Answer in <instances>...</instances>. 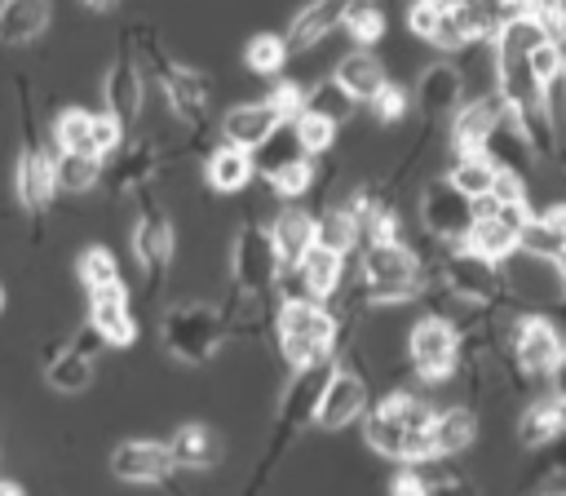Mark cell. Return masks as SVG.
<instances>
[{
  "mask_svg": "<svg viewBox=\"0 0 566 496\" xmlns=\"http://www.w3.org/2000/svg\"><path fill=\"white\" fill-rule=\"evenodd\" d=\"M84 4H88V9H111L115 0H84Z\"/></svg>",
  "mask_w": 566,
  "mask_h": 496,
  "instance_id": "cell-54",
  "label": "cell"
},
{
  "mask_svg": "<svg viewBox=\"0 0 566 496\" xmlns=\"http://www.w3.org/2000/svg\"><path fill=\"white\" fill-rule=\"evenodd\" d=\"M0 496H27V492H22L13 478H0Z\"/></svg>",
  "mask_w": 566,
  "mask_h": 496,
  "instance_id": "cell-53",
  "label": "cell"
},
{
  "mask_svg": "<svg viewBox=\"0 0 566 496\" xmlns=\"http://www.w3.org/2000/svg\"><path fill=\"white\" fill-rule=\"evenodd\" d=\"M265 106L279 115V124H292L301 111H305V89L296 84V80H279L274 89H270V97H265Z\"/></svg>",
  "mask_w": 566,
  "mask_h": 496,
  "instance_id": "cell-45",
  "label": "cell"
},
{
  "mask_svg": "<svg viewBox=\"0 0 566 496\" xmlns=\"http://www.w3.org/2000/svg\"><path fill=\"white\" fill-rule=\"evenodd\" d=\"M252 155V173H261V177H274L279 168H287V164H301V159H310L305 151H301V142H296V133H292V124H279L261 146H252L248 151Z\"/></svg>",
  "mask_w": 566,
  "mask_h": 496,
  "instance_id": "cell-34",
  "label": "cell"
},
{
  "mask_svg": "<svg viewBox=\"0 0 566 496\" xmlns=\"http://www.w3.org/2000/svg\"><path fill=\"white\" fill-rule=\"evenodd\" d=\"M332 80H336V89L358 106V102H371V97L389 84V71H385V62H380L371 49H349V53L336 62Z\"/></svg>",
  "mask_w": 566,
  "mask_h": 496,
  "instance_id": "cell-19",
  "label": "cell"
},
{
  "mask_svg": "<svg viewBox=\"0 0 566 496\" xmlns=\"http://www.w3.org/2000/svg\"><path fill=\"white\" fill-rule=\"evenodd\" d=\"M429 425H433V403L424 394L411 390H394L389 399H380L376 407H367L363 416V438L376 456L385 461H402V465H420L433 456L429 447Z\"/></svg>",
  "mask_w": 566,
  "mask_h": 496,
  "instance_id": "cell-1",
  "label": "cell"
},
{
  "mask_svg": "<svg viewBox=\"0 0 566 496\" xmlns=\"http://www.w3.org/2000/svg\"><path fill=\"white\" fill-rule=\"evenodd\" d=\"M460 248L482 257V261H491V266H504L517 252V230H509L500 217H473V226H469Z\"/></svg>",
  "mask_w": 566,
  "mask_h": 496,
  "instance_id": "cell-32",
  "label": "cell"
},
{
  "mask_svg": "<svg viewBox=\"0 0 566 496\" xmlns=\"http://www.w3.org/2000/svg\"><path fill=\"white\" fill-rule=\"evenodd\" d=\"M566 434V403L562 399H535L526 412H522V425H517V443L522 447H548Z\"/></svg>",
  "mask_w": 566,
  "mask_h": 496,
  "instance_id": "cell-31",
  "label": "cell"
},
{
  "mask_svg": "<svg viewBox=\"0 0 566 496\" xmlns=\"http://www.w3.org/2000/svg\"><path fill=\"white\" fill-rule=\"evenodd\" d=\"M562 80H566V71H562Z\"/></svg>",
  "mask_w": 566,
  "mask_h": 496,
  "instance_id": "cell-56",
  "label": "cell"
},
{
  "mask_svg": "<svg viewBox=\"0 0 566 496\" xmlns=\"http://www.w3.org/2000/svg\"><path fill=\"white\" fill-rule=\"evenodd\" d=\"M13 186H18V199L40 213L53 195H57V182H53V155L44 151H22L18 155V168H13Z\"/></svg>",
  "mask_w": 566,
  "mask_h": 496,
  "instance_id": "cell-28",
  "label": "cell"
},
{
  "mask_svg": "<svg viewBox=\"0 0 566 496\" xmlns=\"http://www.w3.org/2000/svg\"><path fill=\"white\" fill-rule=\"evenodd\" d=\"M283 275H292L296 283H292V292L287 297H310V301H332L336 292H340V275H345V257L340 252H332V248H323V244H314L292 270H283ZM279 275V279H283Z\"/></svg>",
  "mask_w": 566,
  "mask_h": 496,
  "instance_id": "cell-13",
  "label": "cell"
},
{
  "mask_svg": "<svg viewBox=\"0 0 566 496\" xmlns=\"http://www.w3.org/2000/svg\"><path fill=\"white\" fill-rule=\"evenodd\" d=\"M274 337H279V354L292 372L327 363L336 341H340V323L323 301L310 297H283L279 314H274Z\"/></svg>",
  "mask_w": 566,
  "mask_h": 496,
  "instance_id": "cell-2",
  "label": "cell"
},
{
  "mask_svg": "<svg viewBox=\"0 0 566 496\" xmlns=\"http://www.w3.org/2000/svg\"><path fill=\"white\" fill-rule=\"evenodd\" d=\"M172 252H177V230H172L168 213L155 208V204H146L142 217H137V226H133V257H137L142 275L150 283H159L164 270L172 266Z\"/></svg>",
  "mask_w": 566,
  "mask_h": 496,
  "instance_id": "cell-11",
  "label": "cell"
},
{
  "mask_svg": "<svg viewBox=\"0 0 566 496\" xmlns=\"http://www.w3.org/2000/svg\"><path fill=\"white\" fill-rule=\"evenodd\" d=\"M168 452H172V465L177 469H212L217 456H221V443H217V434L203 421H186L168 438Z\"/></svg>",
  "mask_w": 566,
  "mask_h": 496,
  "instance_id": "cell-30",
  "label": "cell"
},
{
  "mask_svg": "<svg viewBox=\"0 0 566 496\" xmlns=\"http://www.w3.org/2000/svg\"><path fill=\"white\" fill-rule=\"evenodd\" d=\"M283 62H287V49H283V35H274V31L252 35L248 49H243V66H248L252 75H279Z\"/></svg>",
  "mask_w": 566,
  "mask_h": 496,
  "instance_id": "cell-41",
  "label": "cell"
},
{
  "mask_svg": "<svg viewBox=\"0 0 566 496\" xmlns=\"http://www.w3.org/2000/svg\"><path fill=\"white\" fill-rule=\"evenodd\" d=\"M53 151H71V155H93V111L66 106L53 120ZM97 159V155H93Z\"/></svg>",
  "mask_w": 566,
  "mask_h": 496,
  "instance_id": "cell-36",
  "label": "cell"
},
{
  "mask_svg": "<svg viewBox=\"0 0 566 496\" xmlns=\"http://www.w3.org/2000/svg\"><path fill=\"white\" fill-rule=\"evenodd\" d=\"M464 102V80H460V66L451 62H429L416 80V106L429 115V120H442V115H455V106Z\"/></svg>",
  "mask_w": 566,
  "mask_h": 496,
  "instance_id": "cell-21",
  "label": "cell"
},
{
  "mask_svg": "<svg viewBox=\"0 0 566 496\" xmlns=\"http://www.w3.org/2000/svg\"><path fill=\"white\" fill-rule=\"evenodd\" d=\"M0 310H4V292H0Z\"/></svg>",
  "mask_w": 566,
  "mask_h": 496,
  "instance_id": "cell-55",
  "label": "cell"
},
{
  "mask_svg": "<svg viewBox=\"0 0 566 496\" xmlns=\"http://www.w3.org/2000/svg\"><path fill=\"white\" fill-rule=\"evenodd\" d=\"M389 496H429V483H424L416 469H402V474H394Z\"/></svg>",
  "mask_w": 566,
  "mask_h": 496,
  "instance_id": "cell-51",
  "label": "cell"
},
{
  "mask_svg": "<svg viewBox=\"0 0 566 496\" xmlns=\"http://www.w3.org/2000/svg\"><path fill=\"white\" fill-rule=\"evenodd\" d=\"M491 199H495V204H531V186H526L522 177H513V173H495Z\"/></svg>",
  "mask_w": 566,
  "mask_h": 496,
  "instance_id": "cell-49",
  "label": "cell"
},
{
  "mask_svg": "<svg viewBox=\"0 0 566 496\" xmlns=\"http://www.w3.org/2000/svg\"><path fill=\"white\" fill-rule=\"evenodd\" d=\"M473 438H478V416H473V407H442V412H433V425H429V447H433V456H460L464 447H473Z\"/></svg>",
  "mask_w": 566,
  "mask_h": 496,
  "instance_id": "cell-29",
  "label": "cell"
},
{
  "mask_svg": "<svg viewBox=\"0 0 566 496\" xmlns=\"http://www.w3.org/2000/svg\"><path fill=\"white\" fill-rule=\"evenodd\" d=\"M509 337H513L509 345H513V363H517L522 376H548L557 368V359L566 354L562 332L539 314H522Z\"/></svg>",
  "mask_w": 566,
  "mask_h": 496,
  "instance_id": "cell-10",
  "label": "cell"
},
{
  "mask_svg": "<svg viewBox=\"0 0 566 496\" xmlns=\"http://www.w3.org/2000/svg\"><path fill=\"white\" fill-rule=\"evenodd\" d=\"M429 496H478V487L460 474H442V478L429 483Z\"/></svg>",
  "mask_w": 566,
  "mask_h": 496,
  "instance_id": "cell-50",
  "label": "cell"
},
{
  "mask_svg": "<svg viewBox=\"0 0 566 496\" xmlns=\"http://www.w3.org/2000/svg\"><path fill=\"white\" fill-rule=\"evenodd\" d=\"M53 182L66 195H84L102 182V159L93 155H71V151H53Z\"/></svg>",
  "mask_w": 566,
  "mask_h": 496,
  "instance_id": "cell-35",
  "label": "cell"
},
{
  "mask_svg": "<svg viewBox=\"0 0 566 496\" xmlns=\"http://www.w3.org/2000/svg\"><path fill=\"white\" fill-rule=\"evenodd\" d=\"M226 341V314L208 301H181L164 314V345L181 363H208Z\"/></svg>",
  "mask_w": 566,
  "mask_h": 496,
  "instance_id": "cell-4",
  "label": "cell"
},
{
  "mask_svg": "<svg viewBox=\"0 0 566 496\" xmlns=\"http://www.w3.org/2000/svg\"><path fill=\"white\" fill-rule=\"evenodd\" d=\"M438 283H442L447 292H455V297H464V301L482 306V310L500 306V301H504V292H509L504 270H500V266H491V261H482V257H473V252H464L460 244H451L447 261L438 266Z\"/></svg>",
  "mask_w": 566,
  "mask_h": 496,
  "instance_id": "cell-6",
  "label": "cell"
},
{
  "mask_svg": "<svg viewBox=\"0 0 566 496\" xmlns=\"http://www.w3.org/2000/svg\"><path fill=\"white\" fill-rule=\"evenodd\" d=\"M314 226H318V244L332 248V252H340V257L358 244V213H354L349 204L327 208L323 217H314Z\"/></svg>",
  "mask_w": 566,
  "mask_h": 496,
  "instance_id": "cell-38",
  "label": "cell"
},
{
  "mask_svg": "<svg viewBox=\"0 0 566 496\" xmlns=\"http://www.w3.org/2000/svg\"><path fill=\"white\" fill-rule=\"evenodd\" d=\"M310 186H314V159L287 164V168H279V173L270 177V190L283 195V199H296V195H305Z\"/></svg>",
  "mask_w": 566,
  "mask_h": 496,
  "instance_id": "cell-46",
  "label": "cell"
},
{
  "mask_svg": "<svg viewBox=\"0 0 566 496\" xmlns=\"http://www.w3.org/2000/svg\"><path fill=\"white\" fill-rule=\"evenodd\" d=\"M367 106L376 111V120H380V124H398V120L407 115L411 97H407V93H402L398 84H385V89H380V93H376V97H371Z\"/></svg>",
  "mask_w": 566,
  "mask_h": 496,
  "instance_id": "cell-47",
  "label": "cell"
},
{
  "mask_svg": "<svg viewBox=\"0 0 566 496\" xmlns=\"http://www.w3.org/2000/svg\"><path fill=\"white\" fill-rule=\"evenodd\" d=\"M424 292V270L420 257L394 239V244H363V297L394 306V301H411Z\"/></svg>",
  "mask_w": 566,
  "mask_h": 496,
  "instance_id": "cell-3",
  "label": "cell"
},
{
  "mask_svg": "<svg viewBox=\"0 0 566 496\" xmlns=\"http://www.w3.org/2000/svg\"><path fill=\"white\" fill-rule=\"evenodd\" d=\"M203 177H208L212 190L234 195V190H243V186L256 177V173H252V155L239 151V146H217V151L208 155V164H203Z\"/></svg>",
  "mask_w": 566,
  "mask_h": 496,
  "instance_id": "cell-33",
  "label": "cell"
},
{
  "mask_svg": "<svg viewBox=\"0 0 566 496\" xmlns=\"http://www.w3.org/2000/svg\"><path fill=\"white\" fill-rule=\"evenodd\" d=\"M548 376H553V399H562V403H566V354L557 359V368H553Z\"/></svg>",
  "mask_w": 566,
  "mask_h": 496,
  "instance_id": "cell-52",
  "label": "cell"
},
{
  "mask_svg": "<svg viewBox=\"0 0 566 496\" xmlns=\"http://www.w3.org/2000/svg\"><path fill=\"white\" fill-rule=\"evenodd\" d=\"M142 97H146V84H142V71L119 58L111 71H106V84H102V102H106V115L119 124V128H133L137 115H142Z\"/></svg>",
  "mask_w": 566,
  "mask_h": 496,
  "instance_id": "cell-22",
  "label": "cell"
},
{
  "mask_svg": "<svg viewBox=\"0 0 566 496\" xmlns=\"http://www.w3.org/2000/svg\"><path fill=\"white\" fill-rule=\"evenodd\" d=\"M230 275H234L239 297H261L279 283V257H274L265 226H256V221L239 226L234 248H230Z\"/></svg>",
  "mask_w": 566,
  "mask_h": 496,
  "instance_id": "cell-7",
  "label": "cell"
},
{
  "mask_svg": "<svg viewBox=\"0 0 566 496\" xmlns=\"http://www.w3.org/2000/svg\"><path fill=\"white\" fill-rule=\"evenodd\" d=\"M97 345H102V341H97L93 328L80 332V337H71L62 350L49 354L44 381H49L57 394H80V390H88V381H93V350H97Z\"/></svg>",
  "mask_w": 566,
  "mask_h": 496,
  "instance_id": "cell-15",
  "label": "cell"
},
{
  "mask_svg": "<svg viewBox=\"0 0 566 496\" xmlns=\"http://www.w3.org/2000/svg\"><path fill=\"white\" fill-rule=\"evenodd\" d=\"M332 368H336V359L314 363V368H301V372L292 376V385L283 390V412H279V421H283L287 430L314 425V407H318V394H323V385H327Z\"/></svg>",
  "mask_w": 566,
  "mask_h": 496,
  "instance_id": "cell-24",
  "label": "cell"
},
{
  "mask_svg": "<svg viewBox=\"0 0 566 496\" xmlns=\"http://www.w3.org/2000/svg\"><path fill=\"white\" fill-rule=\"evenodd\" d=\"M482 155L491 159V168H495V173H513V177L531 182L535 151H531V142L522 137V128L509 120V111L495 120V128H491V137H486V146H482Z\"/></svg>",
  "mask_w": 566,
  "mask_h": 496,
  "instance_id": "cell-23",
  "label": "cell"
},
{
  "mask_svg": "<svg viewBox=\"0 0 566 496\" xmlns=\"http://www.w3.org/2000/svg\"><path fill=\"white\" fill-rule=\"evenodd\" d=\"M265 230H270V244H274V257H279V275L292 270V266L318 244L314 213H310V208H296V204H292V208H279Z\"/></svg>",
  "mask_w": 566,
  "mask_h": 496,
  "instance_id": "cell-17",
  "label": "cell"
},
{
  "mask_svg": "<svg viewBox=\"0 0 566 496\" xmlns=\"http://www.w3.org/2000/svg\"><path fill=\"white\" fill-rule=\"evenodd\" d=\"M75 275H80V283H84V292H97V288L119 283V261H115L111 248L88 244V248L75 257Z\"/></svg>",
  "mask_w": 566,
  "mask_h": 496,
  "instance_id": "cell-40",
  "label": "cell"
},
{
  "mask_svg": "<svg viewBox=\"0 0 566 496\" xmlns=\"http://www.w3.org/2000/svg\"><path fill=\"white\" fill-rule=\"evenodd\" d=\"M526 66H531V75L548 89V84H553V80H562V71H566V44L539 40V44L526 53Z\"/></svg>",
  "mask_w": 566,
  "mask_h": 496,
  "instance_id": "cell-44",
  "label": "cell"
},
{
  "mask_svg": "<svg viewBox=\"0 0 566 496\" xmlns=\"http://www.w3.org/2000/svg\"><path fill=\"white\" fill-rule=\"evenodd\" d=\"M407 359H411V368H416L420 381H433V385L438 381H451L455 368H460V332L447 319L424 314L407 332Z\"/></svg>",
  "mask_w": 566,
  "mask_h": 496,
  "instance_id": "cell-5",
  "label": "cell"
},
{
  "mask_svg": "<svg viewBox=\"0 0 566 496\" xmlns=\"http://www.w3.org/2000/svg\"><path fill=\"white\" fill-rule=\"evenodd\" d=\"M159 84H164V97H168V106H172L177 120L203 124V115H208V93H212V89H208V80H203L195 66H172V62H164Z\"/></svg>",
  "mask_w": 566,
  "mask_h": 496,
  "instance_id": "cell-20",
  "label": "cell"
},
{
  "mask_svg": "<svg viewBox=\"0 0 566 496\" xmlns=\"http://www.w3.org/2000/svg\"><path fill=\"white\" fill-rule=\"evenodd\" d=\"M340 27L349 31L354 49H371L376 40H385V9L376 0H354L340 18Z\"/></svg>",
  "mask_w": 566,
  "mask_h": 496,
  "instance_id": "cell-39",
  "label": "cell"
},
{
  "mask_svg": "<svg viewBox=\"0 0 566 496\" xmlns=\"http://www.w3.org/2000/svg\"><path fill=\"white\" fill-rule=\"evenodd\" d=\"M53 22L49 0H0V44H31Z\"/></svg>",
  "mask_w": 566,
  "mask_h": 496,
  "instance_id": "cell-27",
  "label": "cell"
},
{
  "mask_svg": "<svg viewBox=\"0 0 566 496\" xmlns=\"http://www.w3.org/2000/svg\"><path fill=\"white\" fill-rule=\"evenodd\" d=\"M349 4H354V0H310V4L292 18V27H287V35H283L287 58H296V53L314 49L318 40H327V35L340 27V18H345Z\"/></svg>",
  "mask_w": 566,
  "mask_h": 496,
  "instance_id": "cell-18",
  "label": "cell"
},
{
  "mask_svg": "<svg viewBox=\"0 0 566 496\" xmlns=\"http://www.w3.org/2000/svg\"><path fill=\"white\" fill-rule=\"evenodd\" d=\"M420 226L442 244H464V235L473 226V199H464L447 177L429 182L420 195Z\"/></svg>",
  "mask_w": 566,
  "mask_h": 496,
  "instance_id": "cell-9",
  "label": "cell"
},
{
  "mask_svg": "<svg viewBox=\"0 0 566 496\" xmlns=\"http://www.w3.org/2000/svg\"><path fill=\"white\" fill-rule=\"evenodd\" d=\"M447 182H451L464 199H482V195H491L495 168H491L486 155H455V164L447 168Z\"/></svg>",
  "mask_w": 566,
  "mask_h": 496,
  "instance_id": "cell-37",
  "label": "cell"
},
{
  "mask_svg": "<svg viewBox=\"0 0 566 496\" xmlns=\"http://www.w3.org/2000/svg\"><path fill=\"white\" fill-rule=\"evenodd\" d=\"M367 407H371V403H367V381H363V372L336 363L332 376H327V385H323V394H318L314 425H318V430H345V425L363 421Z\"/></svg>",
  "mask_w": 566,
  "mask_h": 496,
  "instance_id": "cell-8",
  "label": "cell"
},
{
  "mask_svg": "<svg viewBox=\"0 0 566 496\" xmlns=\"http://www.w3.org/2000/svg\"><path fill=\"white\" fill-rule=\"evenodd\" d=\"M274 128H279V115L265 106V97L261 102H239L221 115V137H226V146H239V151L261 146Z\"/></svg>",
  "mask_w": 566,
  "mask_h": 496,
  "instance_id": "cell-25",
  "label": "cell"
},
{
  "mask_svg": "<svg viewBox=\"0 0 566 496\" xmlns=\"http://www.w3.org/2000/svg\"><path fill=\"white\" fill-rule=\"evenodd\" d=\"M172 452H168V443H155V438H128V443H119L115 452H111V474L119 478V483H137V487H146V483H164V478H172Z\"/></svg>",
  "mask_w": 566,
  "mask_h": 496,
  "instance_id": "cell-12",
  "label": "cell"
},
{
  "mask_svg": "<svg viewBox=\"0 0 566 496\" xmlns=\"http://www.w3.org/2000/svg\"><path fill=\"white\" fill-rule=\"evenodd\" d=\"M500 115H504V106H500L495 93H482L473 102H460L455 115H451V151L455 155H482V146H486V137H491V128H495Z\"/></svg>",
  "mask_w": 566,
  "mask_h": 496,
  "instance_id": "cell-16",
  "label": "cell"
},
{
  "mask_svg": "<svg viewBox=\"0 0 566 496\" xmlns=\"http://www.w3.org/2000/svg\"><path fill=\"white\" fill-rule=\"evenodd\" d=\"M88 328L97 332L102 345H133L137 319H133V306H128L124 283H111V288L88 292Z\"/></svg>",
  "mask_w": 566,
  "mask_h": 496,
  "instance_id": "cell-14",
  "label": "cell"
},
{
  "mask_svg": "<svg viewBox=\"0 0 566 496\" xmlns=\"http://www.w3.org/2000/svg\"><path fill=\"white\" fill-rule=\"evenodd\" d=\"M305 111L340 128V124L354 115V102H349V97L336 89V80H323V84H314V89L305 93Z\"/></svg>",
  "mask_w": 566,
  "mask_h": 496,
  "instance_id": "cell-42",
  "label": "cell"
},
{
  "mask_svg": "<svg viewBox=\"0 0 566 496\" xmlns=\"http://www.w3.org/2000/svg\"><path fill=\"white\" fill-rule=\"evenodd\" d=\"M517 252L557 261L566 252V204H548L539 217H531L517 235Z\"/></svg>",
  "mask_w": 566,
  "mask_h": 496,
  "instance_id": "cell-26",
  "label": "cell"
},
{
  "mask_svg": "<svg viewBox=\"0 0 566 496\" xmlns=\"http://www.w3.org/2000/svg\"><path fill=\"white\" fill-rule=\"evenodd\" d=\"M119 142H124V128L102 111V115H93V155L97 159H106V155H115L119 151Z\"/></svg>",
  "mask_w": 566,
  "mask_h": 496,
  "instance_id": "cell-48",
  "label": "cell"
},
{
  "mask_svg": "<svg viewBox=\"0 0 566 496\" xmlns=\"http://www.w3.org/2000/svg\"><path fill=\"white\" fill-rule=\"evenodd\" d=\"M292 133H296V142H301L305 155H327L332 142H336V124H327V120H318V115H310V111H301V115L292 120Z\"/></svg>",
  "mask_w": 566,
  "mask_h": 496,
  "instance_id": "cell-43",
  "label": "cell"
}]
</instances>
